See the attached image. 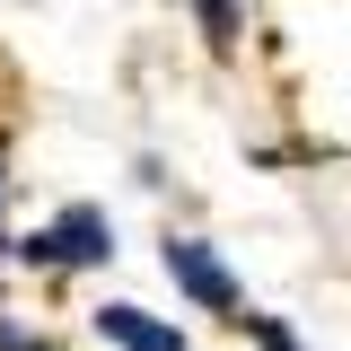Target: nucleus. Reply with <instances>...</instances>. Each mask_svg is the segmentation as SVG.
I'll return each mask as SVG.
<instances>
[{
    "label": "nucleus",
    "mask_w": 351,
    "mask_h": 351,
    "mask_svg": "<svg viewBox=\"0 0 351 351\" xmlns=\"http://www.w3.org/2000/svg\"><path fill=\"white\" fill-rule=\"evenodd\" d=\"M167 281H176V290H184L193 307H211V316L246 307V299H237V281H228V263H219L202 237H167Z\"/></svg>",
    "instance_id": "1"
},
{
    "label": "nucleus",
    "mask_w": 351,
    "mask_h": 351,
    "mask_svg": "<svg viewBox=\"0 0 351 351\" xmlns=\"http://www.w3.org/2000/svg\"><path fill=\"white\" fill-rule=\"evenodd\" d=\"M44 237H53V263H106V255H114V228H106L97 202H71Z\"/></svg>",
    "instance_id": "2"
},
{
    "label": "nucleus",
    "mask_w": 351,
    "mask_h": 351,
    "mask_svg": "<svg viewBox=\"0 0 351 351\" xmlns=\"http://www.w3.org/2000/svg\"><path fill=\"white\" fill-rule=\"evenodd\" d=\"M97 334H106V343H123V351H184V334H176V325H158V316H149V307H97Z\"/></svg>",
    "instance_id": "3"
},
{
    "label": "nucleus",
    "mask_w": 351,
    "mask_h": 351,
    "mask_svg": "<svg viewBox=\"0 0 351 351\" xmlns=\"http://www.w3.org/2000/svg\"><path fill=\"white\" fill-rule=\"evenodd\" d=\"M193 9H202V36L228 53V44H237V0H193Z\"/></svg>",
    "instance_id": "4"
},
{
    "label": "nucleus",
    "mask_w": 351,
    "mask_h": 351,
    "mask_svg": "<svg viewBox=\"0 0 351 351\" xmlns=\"http://www.w3.org/2000/svg\"><path fill=\"white\" fill-rule=\"evenodd\" d=\"M237 325H246V334H255L263 351H299V343H290V325H281V316H255V307H246V316H237Z\"/></svg>",
    "instance_id": "5"
},
{
    "label": "nucleus",
    "mask_w": 351,
    "mask_h": 351,
    "mask_svg": "<svg viewBox=\"0 0 351 351\" xmlns=\"http://www.w3.org/2000/svg\"><path fill=\"white\" fill-rule=\"evenodd\" d=\"M0 351H27V334H18V325H0Z\"/></svg>",
    "instance_id": "6"
}]
</instances>
